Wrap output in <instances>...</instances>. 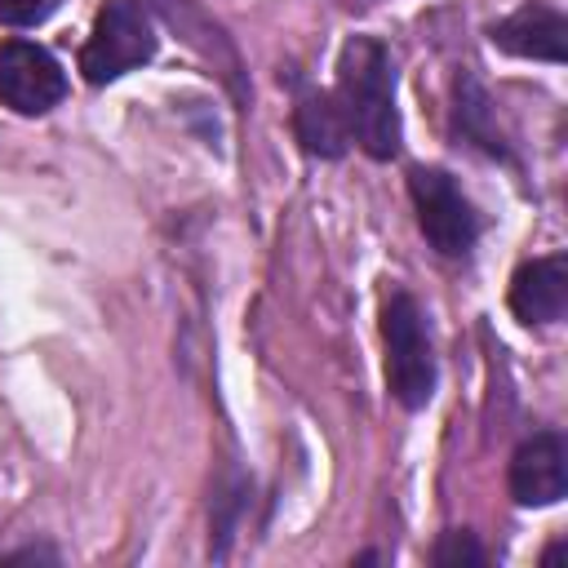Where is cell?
<instances>
[{"mask_svg":"<svg viewBox=\"0 0 568 568\" xmlns=\"http://www.w3.org/2000/svg\"><path fill=\"white\" fill-rule=\"evenodd\" d=\"M568 493V448L555 430L524 439L510 457V497L519 506H555Z\"/></svg>","mask_w":568,"mask_h":568,"instance_id":"8992f818","label":"cell"},{"mask_svg":"<svg viewBox=\"0 0 568 568\" xmlns=\"http://www.w3.org/2000/svg\"><path fill=\"white\" fill-rule=\"evenodd\" d=\"M155 53V27L133 0H106L93 18V31L80 49V71L89 84H111Z\"/></svg>","mask_w":568,"mask_h":568,"instance_id":"3957f363","label":"cell"},{"mask_svg":"<svg viewBox=\"0 0 568 568\" xmlns=\"http://www.w3.org/2000/svg\"><path fill=\"white\" fill-rule=\"evenodd\" d=\"M67 98V75L58 58L31 40L0 44V102L18 115H44Z\"/></svg>","mask_w":568,"mask_h":568,"instance_id":"5b68a950","label":"cell"},{"mask_svg":"<svg viewBox=\"0 0 568 568\" xmlns=\"http://www.w3.org/2000/svg\"><path fill=\"white\" fill-rule=\"evenodd\" d=\"M510 311L524 324H559L568 311V262L564 253L532 257L510 280Z\"/></svg>","mask_w":568,"mask_h":568,"instance_id":"ba28073f","label":"cell"},{"mask_svg":"<svg viewBox=\"0 0 568 568\" xmlns=\"http://www.w3.org/2000/svg\"><path fill=\"white\" fill-rule=\"evenodd\" d=\"M386 337V382L404 408H422L435 395V346L426 333V315L408 293H390L382 306Z\"/></svg>","mask_w":568,"mask_h":568,"instance_id":"7a4b0ae2","label":"cell"},{"mask_svg":"<svg viewBox=\"0 0 568 568\" xmlns=\"http://www.w3.org/2000/svg\"><path fill=\"white\" fill-rule=\"evenodd\" d=\"M408 191H413L417 226H422V235L430 240L435 253L462 257L479 240V213L444 169H413Z\"/></svg>","mask_w":568,"mask_h":568,"instance_id":"277c9868","label":"cell"},{"mask_svg":"<svg viewBox=\"0 0 568 568\" xmlns=\"http://www.w3.org/2000/svg\"><path fill=\"white\" fill-rule=\"evenodd\" d=\"M293 133L302 142V151L311 155H324V160H337L346 151V120H342V106L320 93V89H302L297 93V106H293Z\"/></svg>","mask_w":568,"mask_h":568,"instance_id":"9c48e42d","label":"cell"},{"mask_svg":"<svg viewBox=\"0 0 568 568\" xmlns=\"http://www.w3.org/2000/svg\"><path fill=\"white\" fill-rule=\"evenodd\" d=\"M493 44L515 58H537V62H564L568 58V22L550 4H524L510 18L493 22Z\"/></svg>","mask_w":568,"mask_h":568,"instance_id":"52a82bcc","label":"cell"},{"mask_svg":"<svg viewBox=\"0 0 568 568\" xmlns=\"http://www.w3.org/2000/svg\"><path fill=\"white\" fill-rule=\"evenodd\" d=\"M337 102H342L346 133L373 160L399 155L404 129H399V106H395V58L382 40L373 36L346 40L342 62H337Z\"/></svg>","mask_w":568,"mask_h":568,"instance_id":"6da1fadb","label":"cell"},{"mask_svg":"<svg viewBox=\"0 0 568 568\" xmlns=\"http://www.w3.org/2000/svg\"><path fill=\"white\" fill-rule=\"evenodd\" d=\"M62 0H0V22L4 27H36L44 22Z\"/></svg>","mask_w":568,"mask_h":568,"instance_id":"8fae6325","label":"cell"},{"mask_svg":"<svg viewBox=\"0 0 568 568\" xmlns=\"http://www.w3.org/2000/svg\"><path fill=\"white\" fill-rule=\"evenodd\" d=\"M488 555H484V546L466 532V528H453V532H444L439 537V546H435V564L439 568H457V564H484Z\"/></svg>","mask_w":568,"mask_h":568,"instance_id":"30bf717a","label":"cell"}]
</instances>
